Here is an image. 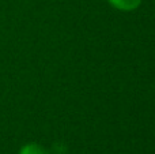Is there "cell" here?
<instances>
[{"label":"cell","instance_id":"1","mask_svg":"<svg viewBox=\"0 0 155 154\" xmlns=\"http://www.w3.org/2000/svg\"><path fill=\"white\" fill-rule=\"evenodd\" d=\"M142 0H109L114 8L121 11H134L140 5Z\"/></svg>","mask_w":155,"mask_h":154},{"label":"cell","instance_id":"2","mask_svg":"<svg viewBox=\"0 0 155 154\" xmlns=\"http://www.w3.org/2000/svg\"><path fill=\"white\" fill-rule=\"evenodd\" d=\"M19 154H48L42 146L37 143H27L21 149Z\"/></svg>","mask_w":155,"mask_h":154}]
</instances>
